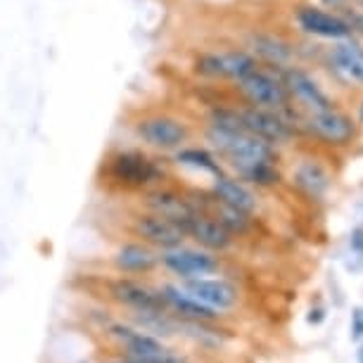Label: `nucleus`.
I'll use <instances>...</instances> for the list:
<instances>
[{
    "label": "nucleus",
    "mask_w": 363,
    "mask_h": 363,
    "mask_svg": "<svg viewBox=\"0 0 363 363\" xmlns=\"http://www.w3.org/2000/svg\"><path fill=\"white\" fill-rule=\"evenodd\" d=\"M109 337H114L121 347L126 349L128 359H145V356H157V354L167 352L162 342L157 337H152V335L138 333V330H133V328L121 325V323L109 325Z\"/></svg>",
    "instance_id": "nucleus-15"
},
{
    "label": "nucleus",
    "mask_w": 363,
    "mask_h": 363,
    "mask_svg": "<svg viewBox=\"0 0 363 363\" xmlns=\"http://www.w3.org/2000/svg\"><path fill=\"white\" fill-rule=\"evenodd\" d=\"M361 121H363V105H361Z\"/></svg>",
    "instance_id": "nucleus-32"
},
{
    "label": "nucleus",
    "mask_w": 363,
    "mask_h": 363,
    "mask_svg": "<svg viewBox=\"0 0 363 363\" xmlns=\"http://www.w3.org/2000/svg\"><path fill=\"white\" fill-rule=\"evenodd\" d=\"M223 60H225V72H228V79H233V81H242L245 77H250L252 72L259 69V62H257L255 55L242 52V50L225 52Z\"/></svg>",
    "instance_id": "nucleus-23"
},
{
    "label": "nucleus",
    "mask_w": 363,
    "mask_h": 363,
    "mask_svg": "<svg viewBox=\"0 0 363 363\" xmlns=\"http://www.w3.org/2000/svg\"><path fill=\"white\" fill-rule=\"evenodd\" d=\"M131 228L135 233V238H140L145 245H152V247L160 250H171V247H181L183 240L188 238L186 228L181 223L171 221V218H164L160 214H135L131 218Z\"/></svg>",
    "instance_id": "nucleus-5"
},
{
    "label": "nucleus",
    "mask_w": 363,
    "mask_h": 363,
    "mask_svg": "<svg viewBox=\"0 0 363 363\" xmlns=\"http://www.w3.org/2000/svg\"><path fill=\"white\" fill-rule=\"evenodd\" d=\"M183 290H186L190 297H195L202 304L211 306L214 311H225L235 304L238 292L235 287L225 280H207V278H188L183 283Z\"/></svg>",
    "instance_id": "nucleus-10"
},
{
    "label": "nucleus",
    "mask_w": 363,
    "mask_h": 363,
    "mask_svg": "<svg viewBox=\"0 0 363 363\" xmlns=\"http://www.w3.org/2000/svg\"><path fill=\"white\" fill-rule=\"evenodd\" d=\"M250 45L259 57L276 67H285L292 60V48L287 45L285 40L271 36V33H255V36L250 38Z\"/></svg>",
    "instance_id": "nucleus-19"
},
{
    "label": "nucleus",
    "mask_w": 363,
    "mask_h": 363,
    "mask_svg": "<svg viewBox=\"0 0 363 363\" xmlns=\"http://www.w3.org/2000/svg\"><path fill=\"white\" fill-rule=\"evenodd\" d=\"M297 22L306 33L311 36H320V38H335L342 40L352 33V26H349L345 19L330 15V12H323L318 8H301L297 12Z\"/></svg>",
    "instance_id": "nucleus-14"
},
{
    "label": "nucleus",
    "mask_w": 363,
    "mask_h": 363,
    "mask_svg": "<svg viewBox=\"0 0 363 363\" xmlns=\"http://www.w3.org/2000/svg\"><path fill=\"white\" fill-rule=\"evenodd\" d=\"M238 86L255 107L271 109V112H280V109L287 107L290 93H287L283 79H276L271 72L262 69V67L257 72H252L250 77H245L242 81H238Z\"/></svg>",
    "instance_id": "nucleus-4"
},
{
    "label": "nucleus",
    "mask_w": 363,
    "mask_h": 363,
    "mask_svg": "<svg viewBox=\"0 0 363 363\" xmlns=\"http://www.w3.org/2000/svg\"><path fill=\"white\" fill-rule=\"evenodd\" d=\"M195 74H200L204 79H228V72H225V60L223 55L216 52H202L200 57L195 60Z\"/></svg>",
    "instance_id": "nucleus-24"
},
{
    "label": "nucleus",
    "mask_w": 363,
    "mask_h": 363,
    "mask_svg": "<svg viewBox=\"0 0 363 363\" xmlns=\"http://www.w3.org/2000/svg\"><path fill=\"white\" fill-rule=\"evenodd\" d=\"M211 193H214L218 202L228 204V207H235L240 211H245V214H252V211L257 209V197L252 195V190L247 186H242L235 178H228L223 174L214 176V188H211Z\"/></svg>",
    "instance_id": "nucleus-17"
},
{
    "label": "nucleus",
    "mask_w": 363,
    "mask_h": 363,
    "mask_svg": "<svg viewBox=\"0 0 363 363\" xmlns=\"http://www.w3.org/2000/svg\"><path fill=\"white\" fill-rule=\"evenodd\" d=\"M135 140L157 150V152H176L188 143V126L171 114H145L131 124Z\"/></svg>",
    "instance_id": "nucleus-3"
},
{
    "label": "nucleus",
    "mask_w": 363,
    "mask_h": 363,
    "mask_svg": "<svg viewBox=\"0 0 363 363\" xmlns=\"http://www.w3.org/2000/svg\"><path fill=\"white\" fill-rule=\"evenodd\" d=\"M186 233L193 240H197V242L202 245V247H207V250H216V252H221L225 250L230 245V240H233V233L225 228V225H221L216 221L214 216H209L207 211H193V216L186 221Z\"/></svg>",
    "instance_id": "nucleus-12"
},
{
    "label": "nucleus",
    "mask_w": 363,
    "mask_h": 363,
    "mask_svg": "<svg viewBox=\"0 0 363 363\" xmlns=\"http://www.w3.org/2000/svg\"><path fill=\"white\" fill-rule=\"evenodd\" d=\"M306 320H309L311 325H320L325 320V311L323 309H311L309 316H306Z\"/></svg>",
    "instance_id": "nucleus-29"
},
{
    "label": "nucleus",
    "mask_w": 363,
    "mask_h": 363,
    "mask_svg": "<svg viewBox=\"0 0 363 363\" xmlns=\"http://www.w3.org/2000/svg\"><path fill=\"white\" fill-rule=\"evenodd\" d=\"M174 160L183 167H190V169H197V171H204V174H211V176H218L221 174V167H218L216 157L209 152V150H202V147H178Z\"/></svg>",
    "instance_id": "nucleus-21"
},
{
    "label": "nucleus",
    "mask_w": 363,
    "mask_h": 363,
    "mask_svg": "<svg viewBox=\"0 0 363 363\" xmlns=\"http://www.w3.org/2000/svg\"><path fill=\"white\" fill-rule=\"evenodd\" d=\"M306 124L320 140L330 143V145H347L354 138V121L347 114L335 112V109L313 112Z\"/></svg>",
    "instance_id": "nucleus-13"
},
{
    "label": "nucleus",
    "mask_w": 363,
    "mask_h": 363,
    "mask_svg": "<svg viewBox=\"0 0 363 363\" xmlns=\"http://www.w3.org/2000/svg\"><path fill=\"white\" fill-rule=\"evenodd\" d=\"M325 3H330V5H337V3H340V0H325Z\"/></svg>",
    "instance_id": "nucleus-31"
},
{
    "label": "nucleus",
    "mask_w": 363,
    "mask_h": 363,
    "mask_svg": "<svg viewBox=\"0 0 363 363\" xmlns=\"http://www.w3.org/2000/svg\"><path fill=\"white\" fill-rule=\"evenodd\" d=\"M143 207L152 214H160L164 218H171V221L186 225V221L193 216V204L186 200L183 195H178L176 190L169 188H147V193L140 197Z\"/></svg>",
    "instance_id": "nucleus-9"
},
{
    "label": "nucleus",
    "mask_w": 363,
    "mask_h": 363,
    "mask_svg": "<svg viewBox=\"0 0 363 363\" xmlns=\"http://www.w3.org/2000/svg\"><path fill=\"white\" fill-rule=\"evenodd\" d=\"M242 114V124L250 133L259 135L266 143H285L292 135L290 126H287L285 119H280L276 112L271 109H262V107H250V109H240Z\"/></svg>",
    "instance_id": "nucleus-11"
},
{
    "label": "nucleus",
    "mask_w": 363,
    "mask_h": 363,
    "mask_svg": "<svg viewBox=\"0 0 363 363\" xmlns=\"http://www.w3.org/2000/svg\"><path fill=\"white\" fill-rule=\"evenodd\" d=\"M112 299L119 301L121 306H128L131 311H167V301H164L160 290H152L140 280L119 278L109 285Z\"/></svg>",
    "instance_id": "nucleus-7"
},
{
    "label": "nucleus",
    "mask_w": 363,
    "mask_h": 363,
    "mask_svg": "<svg viewBox=\"0 0 363 363\" xmlns=\"http://www.w3.org/2000/svg\"><path fill=\"white\" fill-rule=\"evenodd\" d=\"M214 209H216V214L214 218L221 225H225L230 233H242L245 228H247V223H250V214H245V211H240L235 207H228V204H223V202H218L216 197H214Z\"/></svg>",
    "instance_id": "nucleus-25"
},
{
    "label": "nucleus",
    "mask_w": 363,
    "mask_h": 363,
    "mask_svg": "<svg viewBox=\"0 0 363 363\" xmlns=\"http://www.w3.org/2000/svg\"><path fill=\"white\" fill-rule=\"evenodd\" d=\"M352 337L354 340L363 337V313L361 311H354V316H352Z\"/></svg>",
    "instance_id": "nucleus-27"
},
{
    "label": "nucleus",
    "mask_w": 363,
    "mask_h": 363,
    "mask_svg": "<svg viewBox=\"0 0 363 363\" xmlns=\"http://www.w3.org/2000/svg\"><path fill=\"white\" fill-rule=\"evenodd\" d=\"M160 264L164 269H169L171 273H176V276H181L183 280L211 276V273H216V269H218L216 259L211 255H207V252H197V250H186L183 245L181 247L162 250Z\"/></svg>",
    "instance_id": "nucleus-6"
},
{
    "label": "nucleus",
    "mask_w": 363,
    "mask_h": 363,
    "mask_svg": "<svg viewBox=\"0 0 363 363\" xmlns=\"http://www.w3.org/2000/svg\"><path fill=\"white\" fill-rule=\"evenodd\" d=\"M335 62L342 67L347 77L363 84V48L356 43H340L335 48Z\"/></svg>",
    "instance_id": "nucleus-22"
},
{
    "label": "nucleus",
    "mask_w": 363,
    "mask_h": 363,
    "mask_svg": "<svg viewBox=\"0 0 363 363\" xmlns=\"http://www.w3.org/2000/svg\"><path fill=\"white\" fill-rule=\"evenodd\" d=\"M283 84L287 88V93L294 95L301 105H304L309 112H325V109H333L330 98L320 91L318 84L313 81L309 74L297 69V67H287L283 72Z\"/></svg>",
    "instance_id": "nucleus-8"
},
{
    "label": "nucleus",
    "mask_w": 363,
    "mask_h": 363,
    "mask_svg": "<svg viewBox=\"0 0 363 363\" xmlns=\"http://www.w3.org/2000/svg\"><path fill=\"white\" fill-rule=\"evenodd\" d=\"M361 313H363V311H361Z\"/></svg>",
    "instance_id": "nucleus-33"
},
{
    "label": "nucleus",
    "mask_w": 363,
    "mask_h": 363,
    "mask_svg": "<svg viewBox=\"0 0 363 363\" xmlns=\"http://www.w3.org/2000/svg\"><path fill=\"white\" fill-rule=\"evenodd\" d=\"M157 264H160V257L145 242H126L114 255V266L124 273H147Z\"/></svg>",
    "instance_id": "nucleus-18"
},
{
    "label": "nucleus",
    "mask_w": 363,
    "mask_h": 363,
    "mask_svg": "<svg viewBox=\"0 0 363 363\" xmlns=\"http://www.w3.org/2000/svg\"><path fill=\"white\" fill-rule=\"evenodd\" d=\"M352 250L356 255H363V228H356L352 233Z\"/></svg>",
    "instance_id": "nucleus-28"
},
{
    "label": "nucleus",
    "mask_w": 363,
    "mask_h": 363,
    "mask_svg": "<svg viewBox=\"0 0 363 363\" xmlns=\"http://www.w3.org/2000/svg\"><path fill=\"white\" fill-rule=\"evenodd\" d=\"M109 183L124 190H147L162 181L164 169L143 150H116L102 164Z\"/></svg>",
    "instance_id": "nucleus-2"
},
{
    "label": "nucleus",
    "mask_w": 363,
    "mask_h": 363,
    "mask_svg": "<svg viewBox=\"0 0 363 363\" xmlns=\"http://www.w3.org/2000/svg\"><path fill=\"white\" fill-rule=\"evenodd\" d=\"M162 297L167 301V309H174L178 316L186 318V320H211L216 318V311L211 309V306L202 304V301H197L195 297H190V294L183 290V287H176V285H164L162 287Z\"/></svg>",
    "instance_id": "nucleus-16"
},
{
    "label": "nucleus",
    "mask_w": 363,
    "mask_h": 363,
    "mask_svg": "<svg viewBox=\"0 0 363 363\" xmlns=\"http://www.w3.org/2000/svg\"><path fill=\"white\" fill-rule=\"evenodd\" d=\"M242 176H245V178H250L252 183H257V186H264V188L276 186V183L280 181V174H278V169L273 167V162L255 164V167L245 171Z\"/></svg>",
    "instance_id": "nucleus-26"
},
{
    "label": "nucleus",
    "mask_w": 363,
    "mask_h": 363,
    "mask_svg": "<svg viewBox=\"0 0 363 363\" xmlns=\"http://www.w3.org/2000/svg\"><path fill=\"white\" fill-rule=\"evenodd\" d=\"M207 143H211V147L218 150L240 174H245L255 164L276 160L271 143H266L264 138H259V135L250 131H240V128H221L209 124Z\"/></svg>",
    "instance_id": "nucleus-1"
},
{
    "label": "nucleus",
    "mask_w": 363,
    "mask_h": 363,
    "mask_svg": "<svg viewBox=\"0 0 363 363\" xmlns=\"http://www.w3.org/2000/svg\"><path fill=\"white\" fill-rule=\"evenodd\" d=\"M294 181H297L299 188H304L313 197H323L328 186H330V178H328L325 169L316 162L299 164L297 171H294Z\"/></svg>",
    "instance_id": "nucleus-20"
},
{
    "label": "nucleus",
    "mask_w": 363,
    "mask_h": 363,
    "mask_svg": "<svg viewBox=\"0 0 363 363\" xmlns=\"http://www.w3.org/2000/svg\"><path fill=\"white\" fill-rule=\"evenodd\" d=\"M356 361H359V363H363V345L359 347V352H356Z\"/></svg>",
    "instance_id": "nucleus-30"
}]
</instances>
